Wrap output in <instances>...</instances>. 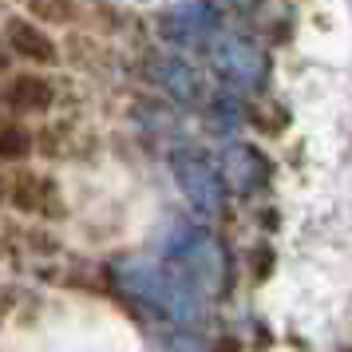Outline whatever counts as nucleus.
Here are the masks:
<instances>
[{"label": "nucleus", "instance_id": "1", "mask_svg": "<svg viewBox=\"0 0 352 352\" xmlns=\"http://www.w3.org/2000/svg\"><path fill=\"white\" fill-rule=\"evenodd\" d=\"M115 281L127 289L135 301H143L146 309L162 313L175 324H198L206 317V293L178 265L162 261V257H146V254L119 257L115 261Z\"/></svg>", "mask_w": 352, "mask_h": 352}, {"label": "nucleus", "instance_id": "2", "mask_svg": "<svg viewBox=\"0 0 352 352\" xmlns=\"http://www.w3.org/2000/svg\"><path fill=\"white\" fill-rule=\"evenodd\" d=\"M214 67L230 87L238 91H261L270 80V60L245 36H218L214 40Z\"/></svg>", "mask_w": 352, "mask_h": 352}, {"label": "nucleus", "instance_id": "3", "mask_svg": "<svg viewBox=\"0 0 352 352\" xmlns=\"http://www.w3.org/2000/svg\"><path fill=\"white\" fill-rule=\"evenodd\" d=\"M170 254H175L178 270L186 273L206 297L226 289V277H230V273H226V250H222L218 238H210L202 230H190V234H182V241H178Z\"/></svg>", "mask_w": 352, "mask_h": 352}, {"label": "nucleus", "instance_id": "4", "mask_svg": "<svg viewBox=\"0 0 352 352\" xmlns=\"http://www.w3.org/2000/svg\"><path fill=\"white\" fill-rule=\"evenodd\" d=\"M175 182L182 198L190 202L198 214H206V218H218L226 210V182H222V170L214 166L210 159L202 155H178L175 159Z\"/></svg>", "mask_w": 352, "mask_h": 352}, {"label": "nucleus", "instance_id": "5", "mask_svg": "<svg viewBox=\"0 0 352 352\" xmlns=\"http://www.w3.org/2000/svg\"><path fill=\"white\" fill-rule=\"evenodd\" d=\"M218 170H222L226 190L241 194V198H254L257 190L270 186V159L254 143H226Z\"/></svg>", "mask_w": 352, "mask_h": 352}, {"label": "nucleus", "instance_id": "6", "mask_svg": "<svg viewBox=\"0 0 352 352\" xmlns=\"http://www.w3.org/2000/svg\"><path fill=\"white\" fill-rule=\"evenodd\" d=\"M214 24H218V12L206 0H186V4H178L162 16V36L175 40L178 48H194L214 32Z\"/></svg>", "mask_w": 352, "mask_h": 352}, {"label": "nucleus", "instance_id": "7", "mask_svg": "<svg viewBox=\"0 0 352 352\" xmlns=\"http://www.w3.org/2000/svg\"><path fill=\"white\" fill-rule=\"evenodd\" d=\"M4 44H8L12 56L28 60V64H44V67H48V64L60 60L56 40H52L40 24H32V20H24V16H12L8 24H4Z\"/></svg>", "mask_w": 352, "mask_h": 352}, {"label": "nucleus", "instance_id": "8", "mask_svg": "<svg viewBox=\"0 0 352 352\" xmlns=\"http://www.w3.org/2000/svg\"><path fill=\"white\" fill-rule=\"evenodd\" d=\"M8 202H12L20 214H40V218H56V214H60L56 182H52V178H40V175H28V170L12 178Z\"/></svg>", "mask_w": 352, "mask_h": 352}, {"label": "nucleus", "instance_id": "9", "mask_svg": "<svg viewBox=\"0 0 352 352\" xmlns=\"http://www.w3.org/2000/svg\"><path fill=\"white\" fill-rule=\"evenodd\" d=\"M52 99H56V87H52L44 76H16V80L4 87V107L16 115H40L52 107Z\"/></svg>", "mask_w": 352, "mask_h": 352}, {"label": "nucleus", "instance_id": "10", "mask_svg": "<svg viewBox=\"0 0 352 352\" xmlns=\"http://www.w3.org/2000/svg\"><path fill=\"white\" fill-rule=\"evenodd\" d=\"M155 80L178 103H202V96H206V83L198 76V67H190L186 60H162L155 67Z\"/></svg>", "mask_w": 352, "mask_h": 352}, {"label": "nucleus", "instance_id": "11", "mask_svg": "<svg viewBox=\"0 0 352 352\" xmlns=\"http://www.w3.org/2000/svg\"><path fill=\"white\" fill-rule=\"evenodd\" d=\"M32 151V135L16 123H0V159H24Z\"/></svg>", "mask_w": 352, "mask_h": 352}, {"label": "nucleus", "instance_id": "12", "mask_svg": "<svg viewBox=\"0 0 352 352\" xmlns=\"http://www.w3.org/2000/svg\"><path fill=\"white\" fill-rule=\"evenodd\" d=\"M28 4H32L36 16H44V20H60V24L76 16V8H72L67 0H28Z\"/></svg>", "mask_w": 352, "mask_h": 352}, {"label": "nucleus", "instance_id": "13", "mask_svg": "<svg viewBox=\"0 0 352 352\" xmlns=\"http://www.w3.org/2000/svg\"><path fill=\"white\" fill-rule=\"evenodd\" d=\"M166 352H214L206 344V340H198V336H170V340H166Z\"/></svg>", "mask_w": 352, "mask_h": 352}, {"label": "nucleus", "instance_id": "14", "mask_svg": "<svg viewBox=\"0 0 352 352\" xmlns=\"http://www.w3.org/2000/svg\"><path fill=\"white\" fill-rule=\"evenodd\" d=\"M8 190H12V182H8V178L0 175V202H8Z\"/></svg>", "mask_w": 352, "mask_h": 352}, {"label": "nucleus", "instance_id": "15", "mask_svg": "<svg viewBox=\"0 0 352 352\" xmlns=\"http://www.w3.org/2000/svg\"><path fill=\"white\" fill-rule=\"evenodd\" d=\"M230 4H234V8H250V4H254V0H230Z\"/></svg>", "mask_w": 352, "mask_h": 352}]
</instances>
